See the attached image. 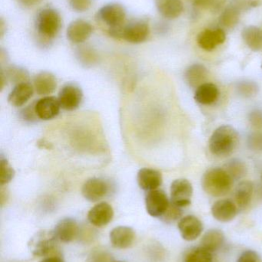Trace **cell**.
Returning <instances> with one entry per match:
<instances>
[{
    "mask_svg": "<svg viewBox=\"0 0 262 262\" xmlns=\"http://www.w3.org/2000/svg\"><path fill=\"white\" fill-rule=\"evenodd\" d=\"M249 120L250 124L254 127H258V128L261 127L262 111L257 109V110H254L253 112H251L249 114Z\"/></svg>",
    "mask_w": 262,
    "mask_h": 262,
    "instance_id": "cell-38",
    "label": "cell"
},
{
    "mask_svg": "<svg viewBox=\"0 0 262 262\" xmlns=\"http://www.w3.org/2000/svg\"><path fill=\"white\" fill-rule=\"evenodd\" d=\"M160 15L167 19H175L183 13L184 6L182 0H155Z\"/></svg>",
    "mask_w": 262,
    "mask_h": 262,
    "instance_id": "cell-21",
    "label": "cell"
},
{
    "mask_svg": "<svg viewBox=\"0 0 262 262\" xmlns=\"http://www.w3.org/2000/svg\"><path fill=\"white\" fill-rule=\"evenodd\" d=\"M6 76L9 79L15 80L17 84L22 82H26L28 79V72L25 69L22 68L17 67V66H10L6 70Z\"/></svg>",
    "mask_w": 262,
    "mask_h": 262,
    "instance_id": "cell-33",
    "label": "cell"
},
{
    "mask_svg": "<svg viewBox=\"0 0 262 262\" xmlns=\"http://www.w3.org/2000/svg\"><path fill=\"white\" fill-rule=\"evenodd\" d=\"M182 215H183V211H182L181 208L175 206L171 202L167 211L161 218L163 219V221L171 223L179 220Z\"/></svg>",
    "mask_w": 262,
    "mask_h": 262,
    "instance_id": "cell-34",
    "label": "cell"
},
{
    "mask_svg": "<svg viewBox=\"0 0 262 262\" xmlns=\"http://www.w3.org/2000/svg\"><path fill=\"white\" fill-rule=\"evenodd\" d=\"M209 72L206 66L201 64H194L189 66L185 72V79L191 88L197 89L204 84Z\"/></svg>",
    "mask_w": 262,
    "mask_h": 262,
    "instance_id": "cell-24",
    "label": "cell"
},
{
    "mask_svg": "<svg viewBox=\"0 0 262 262\" xmlns=\"http://www.w3.org/2000/svg\"><path fill=\"white\" fill-rule=\"evenodd\" d=\"M237 262H262V258L255 251L246 250L241 254Z\"/></svg>",
    "mask_w": 262,
    "mask_h": 262,
    "instance_id": "cell-36",
    "label": "cell"
},
{
    "mask_svg": "<svg viewBox=\"0 0 262 262\" xmlns=\"http://www.w3.org/2000/svg\"><path fill=\"white\" fill-rule=\"evenodd\" d=\"M211 212L217 221L229 223L236 217L238 208L232 200H220L212 205Z\"/></svg>",
    "mask_w": 262,
    "mask_h": 262,
    "instance_id": "cell-16",
    "label": "cell"
},
{
    "mask_svg": "<svg viewBox=\"0 0 262 262\" xmlns=\"http://www.w3.org/2000/svg\"><path fill=\"white\" fill-rule=\"evenodd\" d=\"M40 262H64L63 260L60 257L56 256H50V257H46L44 259L42 260Z\"/></svg>",
    "mask_w": 262,
    "mask_h": 262,
    "instance_id": "cell-41",
    "label": "cell"
},
{
    "mask_svg": "<svg viewBox=\"0 0 262 262\" xmlns=\"http://www.w3.org/2000/svg\"><path fill=\"white\" fill-rule=\"evenodd\" d=\"M111 244L115 249H126L132 246L135 239V234L132 228L118 226L109 234Z\"/></svg>",
    "mask_w": 262,
    "mask_h": 262,
    "instance_id": "cell-17",
    "label": "cell"
},
{
    "mask_svg": "<svg viewBox=\"0 0 262 262\" xmlns=\"http://www.w3.org/2000/svg\"><path fill=\"white\" fill-rule=\"evenodd\" d=\"M171 202L180 208L189 206L192 203L193 188L186 179L175 180L171 185Z\"/></svg>",
    "mask_w": 262,
    "mask_h": 262,
    "instance_id": "cell-7",
    "label": "cell"
},
{
    "mask_svg": "<svg viewBox=\"0 0 262 262\" xmlns=\"http://www.w3.org/2000/svg\"><path fill=\"white\" fill-rule=\"evenodd\" d=\"M83 98L81 89L75 84H69L62 88L58 93V100L63 110L72 112L79 107Z\"/></svg>",
    "mask_w": 262,
    "mask_h": 262,
    "instance_id": "cell-9",
    "label": "cell"
},
{
    "mask_svg": "<svg viewBox=\"0 0 262 262\" xmlns=\"http://www.w3.org/2000/svg\"><path fill=\"white\" fill-rule=\"evenodd\" d=\"M261 180H262V176H261Z\"/></svg>",
    "mask_w": 262,
    "mask_h": 262,
    "instance_id": "cell-43",
    "label": "cell"
},
{
    "mask_svg": "<svg viewBox=\"0 0 262 262\" xmlns=\"http://www.w3.org/2000/svg\"><path fill=\"white\" fill-rule=\"evenodd\" d=\"M185 262H213L212 252L199 246L191 250L186 255Z\"/></svg>",
    "mask_w": 262,
    "mask_h": 262,
    "instance_id": "cell-30",
    "label": "cell"
},
{
    "mask_svg": "<svg viewBox=\"0 0 262 262\" xmlns=\"http://www.w3.org/2000/svg\"><path fill=\"white\" fill-rule=\"evenodd\" d=\"M194 5L203 9H213L217 7L219 0H194Z\"/></svg>",
    "mask_w": 262,
    "mask_h": 262,
    "instance_id": "cell-39",
    "label": "cell"
},
{
    "mask_svg": "<svg viewBox=\"0 0 262 262\" xmlns=\"http://www.w3.org/2000/svg\"><path fill=\"white\" fill-rule=\"evenodd\" d=\"M15 1L24 7L31 8L39 4L43 0H15Z\"/></svg>",
    "mask_w": 262,
    "mask_h": 262,
    "instance_id": "cell-40",
    "label": "cell"
},
{
    "mask_svg": "<svg viewBox=\"0 0 262 262\" xmlns=\"http://www.w3.org/2000/svg\"><path fill=\"white\" fill-rule=\"evenodd\" d=\"M241 36L246 44L254 52L262 51V29L255 26H247L243 29Z\"/></svg>",
    "mask_w": 262,
    "mask_h": 262,
    "instance_id": "cell-26",
    "label": "cell"
},
{
    "mask_svg": "<svg viewBox=\"0 0 262 262\" xmlns=\"http://www.w3.org/2000/svg\"><path fill=\"white\" fill-rule=\"evenodd\" d=\"M0 167H1V177H0V183L1 186L7 184L13 179L15 176V170L10 166L8 160L2 156L0 159Z\"/></svg>",
    "mask_w": 262,
    "mask_h": 262,
    "instance_id": "cell-32",
    "label": "cell"
},
{
    "mask_svg": "<svg viewBox=\"0 0 262 262\" xmlns=\"http://www.w3.org/2000/svg\"><path fill=\"white\" fill-rule=\"evenodd\" d=\"M225 243V235L218 229H210L203 236L201 241V247L214 252L218 251Z\"/></svg>",
    "mask_w": 262,
    "mask_h": 262,
    "instance_id": "cell-27",
    "label": "cell"
},
{
    "mask_svg": "<svg viewBox=\"0 0 262 262\" xmlns=\"http://www.w3.org/2000/svg\"><path fill=\"white\" fill-rule=\"evenodd\" d=\"M150 29L146 20H132L123 25L121 32V39L132 44L144 42L149 35Z\"/></svg>",
    "mask_w": 262,
    "mask_h": 262,
    "instance_id": "cell-6",
    "label": "cell"
},
{
    "mask_svg": "<svg viewBox=\"0 0 262 262\" xmlns=\"http://www.w3.org/2000/svg\"><path fill=\"white\" fill-rule=\"evenodd\" d=\"M249 146L254 150L262 149V134H253L249 137Z\"/></svg>",
    "mask_w": 262,
    "mask_h": 262,
    "instance_id": "cell-37",
    "label": "cell"
},
{
    "mask_svg": "<svg viewBox=\"0 0 262 262\" xmlns=\"http://www.w3.org/2000/svg\"><path fill=\"white\" fill-rule=\"evenodd\" d=\"M53 232L58 242L69 243L78 235V226L73 219L65 218L57 223Z\"/></svg>",
    "mask_w": 262,
    "mask_h": 262,
    "instance_id": "cell-18",
    "label": "cell"
},
{
    "mask_svg": "<svg viewBox=\"0 0 262 262\" xmlns=\"http://www.w3.org/2000/svg\"><path fill=\"white\" fill-rule=\"evenodd\" d=\"M170 203L164 191L160 189L150 191L146 196V211L152 217L161 218L166 213Z\"/></svg>",
    "mask_w": 262,
    "mask_h": 262,
    "instance_id": "cell-8",
    "label": "cell"
},
{
    "mask_svg": "<svg viewBox=\"0 0 262 262\" xmlns=\"http://www.w3.org/2000/svg\"><path fill=\"white\" fill-rule=\"evenodd\" d=\"M224 169L231 176L234 181L241 180L247 173V166L243 160L232 159L226 163Z\"/></svg>",
    "mask_w": 262,
    "mask_h": 262,
    "instance_id": "cell-28",
    "label": "cell"
},
{
    "mask_svg": "<svg viewBox=\"0 0 262 262\" xmlns=\"http://www.w3.org/2000/svg\"><path fill=\"white\" fill-rule=\"evenodd\" d=\"M57 81L55 75L49 72H42L34 78V87L39 95H49L56 89Z\"/></svg>",
    "mask_w": 262,
    "mask_h": 262,
    "instance_id": "cell-22",
    "label": "cell"
},
{
    "mask_svg": "<svg viewBox=\"0 0 262 262\" xmlns=\"http://www.w3.org/2000/svg\"><path fill=\"white\" fill-rule=\"evenodd\" d=\"M109 190V185L105 180L94 177L89 179L83 184L82 194L88 201L95 203L104 198Z\"/></svg>",
    "mask_w": 262,
    "mask_h": 262,
    "instance_id": "cell-11",
    "label": "cell"
},
{
    "mask_svg": "<svg viewBox=\"0 0 262 262\" xmlns=\"http://www.w3.org/2000/svg\"><path fill=\"white\" fill-rule=\"evenodd\" d=\"M110 262H123V261H110Z\"/></svg>",
    "mask_w": 262,
    "mask_h": 262,
    "instance_id": "cell-42",
    "label": "cell"
},
{
    "mask_svg": "<svg viewBox=\"0 0 262 262\" xmlns=\"http://www.w3.org/2000/svg\"><path fill=\"white\" fill-rule=\"evenodd\" d=\"M114 217L112 206L106 202L98 203L92 208L88 213V220L92 226L102 228L107 226Z\"/></svg>",
    "mask_w": 262,
    "mask_h": 262,
    "instance_id": "cell-12",
    "label": "cell"
},
{
    "mask_svg": "<svg viewBox=\"0 0 262 262\" xmlns=\"http://www.w3.org/2000/svg\"><path fill=\"white\" fill-rule=\"evenodd\" d=\"M93 27L86 20L76 19L72 21L68 26L66 36L71 42L75 44L86 41L92 35Z\"/></svg>",
    "mask_w": 262,
    "mask_h": 262,
    "instance_id": "cell-13",
    "label": "cell"
},
{
    "mask_svg": "<svg viewBox=\"0 0 262 262\" xmlns=\"http://www.w3.org/2000/svg\"><path fill=\"white\" fill-rule=\"evenodd\" d=\"M236 91L243 98H252L258 93V86L254 81H243L237 84Z\"/></svg>",
    "mask_w": 262,
    "mask_h": 262,
    "instance_id": "cell-31",
    "label": "cell"
},
{
    "mask_svg": "<svg viewBox=\"0 0 262 262\" xmlns=\"http://www.w3.org/2000/svg\"><path fill=\"white\" fill-rule=\"evenodd\" d=\"M233 183V179L223 168L208 169L201 179L203 189L206 193L214 197L223 196L229 193Z\"/></svg>",
    "mask_w": 262,
    "mask_h": 262,
    "instance_id": "cell-1",
    "label": "cell"
},
{
    "mask_svg": "<svg viewBox=\"0 0 262 262\" xmlns=\"http://www.w3.org/2000/svg\"><path fill=\"white\" fill-rule=\"evenodd\" d=\"M178 228L182 238L187 242L196 240L204 229L201 220L192 215H186L180 219Z\"/></svg>",
    "mask_w": 262,
    "mask_h": 262,
    "instance_id": "cell-10",
    "label": "cell"
},
{
    "mask_svg": "<svg viewBox=\"0 0 262 262\" xmlns=\"http://www.w3.org/2000/svg\"><path fill=\"white\" fill-rule=\"evenodd\" d=\"M261 68H262V63H261Z\"/></svg>",
    "mask_w": 262,
    "mask_h": 262,
    "instance_id": "cell-44",
    "label": "cell"
},
{
    "mask_svg": "<svg viewBox=\"0 0 262 262\" xmlns=\"http://www.w3.org/2000/svg\"><path fill=\"white\" fill-rule=\"evenodd\" d=\"M35 26L38 36L49 41L55 38L61 29V15L55 9L44 8L37 14Z\"/></svg>",
    "mask_w": 262,
    "mask_h": 262,
    "instance_id": "cell-3",
    "label": "cell"
},
{
    "mask_svg": "<svg viewBox=\"0 0 262 262\" xmlns=\"http://www.w3.org/2000/svg\"><path fill=\"white\" fill-rule=\"evenodd\" d=\"M254 185L251 181H243L238 185L235 192V204L240 209L249 206L253 195Z\"/></svg>",
    "mask_w": 262,
    "mask_h": 262,
    "instance_id": "cell-25",
    "label": "cell"
},
{
    "mask_svg": "<svg viewBox=\"0 0 262 262\" xmlns=\"http://www.w3.org/2000/svg\"><path fill=\"white\" fill-rule=\"evenodd\" d=\"M240 18V10L235 6H229L225 9L220 15L219 23L227 29H231L238 24Z\"/></svg>",
    "mask_w": 262,
    "mask_h": 262,
    "instance_id": "cell-29",
    "label": "cell"
},
{
    "mask_svg": "<svg viewBox=\"0 0 262 262\" xmlns=\"http://www.w3.org/2000/svg\"><path fill=\"white\" fill-rule=\"evenodd\" d=\"M60 108L61 106L58 98L53 96L45 97L35 104L36 116L44 121H49L58 116Z\"/></svg>",
    "mask_w": 262,
    "mask_h": 262,
    "instance_id": "cell-15",
    "label": "cell"
},
{
    "mask_svg": "<svg viewBox=\"0 0 262 262\" xmlns=\"http://www.w3.org/2000/svg\"><path fill=\"white\" fill-rule=\"evenodd\" d=\"M138 186L145 191L155 190L163 183V177L161 172L156 169L150 168H143L140 169L137 176Z\"/></svg>",
    "mask_w": 262,
    "mask_h": 262,
    "instance_id": "cell-19",
    "label": "cell"
},
{
    "mask_svg": "<svg viewBox=\"0 0 262 262\" xmlns=\"http://www.w3.org/2000/svg\"><path fill=\"white\" fill-rule=\"evenodd\" d=\"M71 8L75 12H83L89 9L92 4V0H69Z\"/></svg>",
    "mask_w": 262,
    "mask_h": 262,
    "instance_id": "cell-35",
    "label": "cell"
},
{
    "mask_svg": "<svg viewBox=\"0 0 262 262\" xmlns=\"http://www.w3.org/2000/svg\"><path fill=\"white\" fill-rule=\"evenodd\" d=\"M238 143V134L236 130L232 126L223 125L211 136L209 149L216 157H227L234 152Z\"/></svg>",
    "mask_w": 262,
    "mask_h": 262,
    "instance_id": "cell-2",
    "label": "cell"
},
{
    "mask_svg": "<svg viewBox=\"0 0 262 262\" xmlns=\"http://www.w3.org/2000/svg\"><path fill=\"white\" fill-rule=\"evenodd\" d=\"M58 242L53 231H40L29 240V249L34 256L46 258L56 252Z\"/></svg>",
    "mask_w": 262,
    "mask_h": 262,
    "instance_id": "cell-4",
    "label": "cell"
},
{
    "mask_svg": "<svg viewBox=\"0 0 262 262\" xmlns=\"http://www.w3.org/2000/svg\"><path fill=\"white\" fill-rule=\"evenodd\" d=\"M33 95V88L29 83H18L8 97V101L14 107L24 105Z\"/></svg>",
    "mask_w": 262,
    "mask_h": 262,
    "instance_id": "cell-20",
    "label": "cell"
},
{
    "mask_svg": "<svg viewBox=\"0 0 262 262\" xmlns=\"http://www.w3.org/2000/svg\"><path fill=\"white\" fill-rule=\"evenodd\" d=\"M219 97V90L215 84L212 83H204L195 90V101L203 105H209L213 104Z\"/></svg>",
    "mask_w": 262,
    "mask_h": 262,
    "instance_id": "cell-23",
    "label": "cell"
},
{
    "mask_svg": "<svg viewBox=\"0 0 262 262\" xmlns=\"http://www.w3.org/2000/svg\"><path fill=\"white\" fill-rule=\"evenodd\" d=\"M126 17V9L118 3L105 5L97 13V18L107 26L108 30L123 26Z\"/></svg>",
    "mask_w": 262,
    "mask_h": 262,
    "instance_id": "cell-5",
    "label": "cell"
},
{
    "mask_svg": "<svg viewBox=\"0 0 262 262\" xmlns=\"http://www.w3.org/2000/svg\"><path fill=\"white\" fill-rule=\"evenodd\" d=\"M226 40V32L223 29H206L198 34L197 42L203 50H214L217 46L223 44Z\"/></svg>",
    "mask_w": 262,
    "mask_h": 262,
    "instance_id": "cell-14",
    "label": "cell"
}]
</instances>
